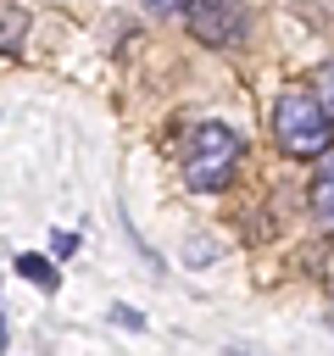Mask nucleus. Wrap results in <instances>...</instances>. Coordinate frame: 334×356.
Listing matches in <instances>:
<instances>
[{"instance_id": "obj_11", "label": "nucleus", "mask_w": 334, "mask_h": 356, "mask_svg": "<svg viewBox=\"0 0 334 356\" xmlns=\"http://www.w3.org/2000/svg\"><path fill=\"white\" fill-rule=\"evenodd\" d=\"M0 350H6V317H0Z\"/></svg>"}, {"instance_id": "obj_10", "label": "nucleus", "mask_w": 334, "mask_h": 356, "mask_svg": "<svg viewBox=\"0 0 334 356\" xmlns=\"http://www.w3.org/2000/svg\"><path fill=\"white\" fill-rule=\"evenodd\" d=\"M145 6H150V11H156V17H167V11H184V6H189V0H145Z\"/></svg>"}, {"instance_id": "obj_9", "label": "nucleus", "mask_w": 334, "mask_h": 356, "mask_svg": "<svg viewBox=\"0 0 334 356\" xmlns=\"http://www.w3.org/2000/svg\"><path fill=\"white\" fill-rule=\"evenodd\" d=\"M111 317H117V323H122V328H134V334H139V328H145V317H139V312H134V306H111Z\"/></svg>"}, {"instance_id": "obj_4", "label": "nucleus", "mask_w": 334, "mask_h": 356, "mask_svg": "<svg viewBox=\"0 0 334 356\" xmlns=\"http://www.w3.org/2000/svg\"><path fill=\"white\" fill-rule=\"evenodd\" d=\"M306 206H312V222L323 234H334V156L312 172V189H306Z\"/></svg>"}, {"instance_id": "obj_3", "label": "nucleus", "mask_w": 334, "mask_h": 356, "mask_svg": "<svg viewBox=\"0 0 334 356\" xmlns=\"http://www.w3.org/2000/svg\"><path fill=\"white\" fill-rule=\"evenodd\" d=\"M189 33L200 44H234L245 33V6L239 0H189Z\"/></svg>"}, {"instance_id": "obj_6", "label": "nucleus", "mask_w": 334, "mask_h": 356, "mask_svg": "<svg viewBox=\"0 0 334 356\" xmlns=\"http://www.w3.org/2000/svg\"><path fill=\"white\" fill-rule=\"evenodd\" d=\"M17 273H22V278H28V284H39V289H45V295H50V289H56V284H61V278H56V267H50V261H45V256H33V250H28V256H17Z\"/></svg>"}, {"instance_id": "obj_2", "label": "nucleus", "mask_w": 334, "mask_h": 356, "mask_svg": "<svg viewBox=\"0 0 334 356\" xmlns=\"http://www.w3.org/2000/svg\"><path fill=\"white\" fill-rule=\"evenodd\" d=\"M273 134H278V150H284V156H301V161H312V156L328 150V117L317 111V100H312L306 89H284V95H278V106H273Z\"/></svg>"}, {"instance_id": "obj_7", "label": "nucleus", "mask_w": 334, "mask_h": 356, "mask_svg": "<svg viewBox=\"0 0 334 356\" xmlns=\"http://www.w3.org/2000/svg\"><path fill=\"white\" fill-rule=\"evenodd\" d=\"M312 100H317V111H323V117L334 122V61H328V67L317 72V95H312Z\"/></svg>"}, {"instance_id": "obj_1", "label": "nucleus", "mask_w": 334, "mask_h": 356, "mask_svg": "<svg viewBox=\"0 0 334 356\" xmlns=\"http://www.w3.org/2000/svg\"><path fill=\"white\" fill-rule=\"evenodd\" d=\"M239 134L228 122H200L184 145V184L189 189H223L239 167Z\"/></svg>"}, {"instance_id": "obj_5", "label": "nucleus", "mask_w": 334, "mask_h": 356, "mask_svg": "<svg viewBox=\"0 0 334 356\" xmlns=\"http://www.w3.org/2000/svg\"><path fill=\"white\" fill-rule=\"evenodd\" d=\"M28 28H33L28 6H22V0H0V50H22Z\"/></svg>"}, {"instance_id": "obj_8", "label": "nucleus", "mask_w": 334, "mask_h": 356, "mask_svg": "<svg viewBox=\"0 0 334 356\" xmlns=\"http://www.w3.org/2000/svg\"><path fill=\"white\" fill-rule=\"evenodd\" d=\"M50 250H56V256H72V250H78V234L56 228V234H50Z\"/></svg>"}]
</instances>
